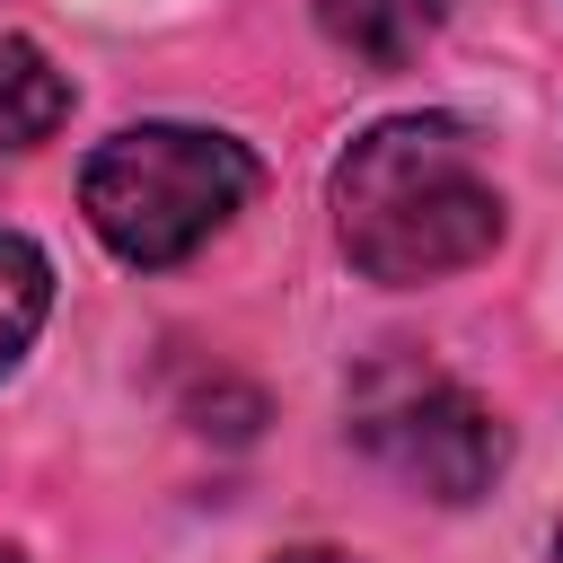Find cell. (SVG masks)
Here are the masks:
<instances>
[{
  "label": "cell",
  "instance_id": "cell-1",
  "mask_svg": "<svg viewBox=\"0 0 563 563\" xmlns=\"http://www.w3.org/2000/svg\"><path fill=\"white\" fill-rule=\"evenodd\" d=\"M334 238L369 282H440L501 246V185L466 123L387 114L334 158Z\"/></svg>",
  "mask_w": 563,
  "mask_h": 563
},
{
  "label": "cell",
  "instance_id": "cell-2",
  "mask_svg": "<svg viewBox=\"0 0 563 563\" xmlns=\"http://www.w3.org/2000/svg\"><path fill=\"white\" fill-rule=\"evenodd\" d=\"M246 194H255V158L211 123H132L79 176L88 229L123 264H185L246 211Z\"/></svg>",
  "mask_w": 563,
  "mask_h": 563
},
{
  "label": "cell",
  "instance_id": "cell-3",
  "mask_svg": "<svg viewBox=\"0 0 563 563\" xmlns=\"http://www.w3.org/2000/svg\"><path fill=\"white\" fill-rule=\"evenodd\" d=\"M352 440H361L396 484H413V493H431V501H475V493H493V475H501V457H510L501 413H493L466 378H449L440 361H422V352H378V361H361V378H352Z\"/></svg>",
  "mask_w": 563,
  "mask_h": 563
},
{
  "label": "cell",
  "instance_id": "cell-4",
  "mask_svg": "<svg viewBox=\"0 0 563 563\" xmlns=\"http://www.w3.org/2000/svg\"><path fill=\"white\" fill-rule=\"evenodd\" d=\"M440 18H449V0H317V26L369 70H405L440 35Z\"/></svg>",
  "mask_w": 563,
  "mask_h": 563
},
{
  "label": "cell",
  "instance_id": "cell-5",
  "mask_svg": "<svg viewBox=\"0 0 563 563\" xmlns=\"http://www.w3.org/2000/svg\"><path fill=\"white\" fill-rule=\"evenodd\" d=\"M62 114H70L62 70H53L26 35H0V150H35V141H53Z\"/></svg>",
  "mask_w": 563,
  "mask_h": 563
},
{
  "label": "cell",
  "instance_id": "cell-6",
  "mask_svg": "<svg viewBox=\"0 0 563 563\" xmlns=\"http://www.w3.org/2000/svg\"><path fill=\"white\" fill-rule=\"evenodd\" d=\"M44 308H53V264H44L26 238L0 229V369H18V352H26L35 325H44Z\"/></svg>",
  "mask_w": 563,
  "mask_h": 563
},
{
  "label": "cell",
  "instance_id": "cell-7",
  "mask_svg": "<svg viewBox=\"0 0 563 563\" xmlns=\"http://www.w3.org/2000/svg\"><path fill=\"white\" fill-rule=\"evenodd\" d=\"M282 563H352V554H282Z\"/></svg>",
  "mask_w": 563,
  "mask_h": 563
},
{
  "label": "cell",
  "instance_id": "cell-8",
  "mask_svg": "<svg viewBox=\"0 0 563 563\" xmlns=\"http://www.w3.org/2000/svg\"><path fill=\"white\" fill-rule=\"evenodd\" d=\"M0 563H18V545H0Z\"/></svg>",
  "mask_w": 563,
  "mask_h": 563
},
{
  "label": "cell",
  "instance_id": "cell-9",
  "mask_svg": "<svg viewBox=\"0 0 563 563\" xmlns=\"http://www.w3.org/2000/svg\"><path fill=\"white\" fill-rule=\"evenodd\" d=\"M554 563H563V545H554Z\"/></svg>",
  "mask_w": 563,
  "mask_h": 563
}]
</instances>
